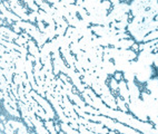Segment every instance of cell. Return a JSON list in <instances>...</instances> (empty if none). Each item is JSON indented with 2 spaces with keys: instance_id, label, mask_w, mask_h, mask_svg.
Here are the masks:
<instances>
[{
  "instance_id": "cell-1",
  "label": "cell",
  "mask_w": 158,
  "mask_h": 134,
  "mask_svg": "<svg viewBox=\"0 0 158 134\" xmlns=\"http://www.w3.org/2000/svg\"><path fill=\"white\" fill-rule=\"evenodd\" d=\"M154 73H155V71H154L152 66H145L143 71L136 74V80L140 84L147 83V82L154 76Z\"/></svg>"
},
{
  "instance_id": "cell-9",
  "label": "cell",
  "mask_w": 158,
  "mask_h": 134,
  "mask_svg": "<svg viewBox=\"0 0 158 134\" xmlns=\"http://www.w3.org/2000/svg\"><path fill=\"white\" fill-rule=\"evenodd\" d=\"M102 67L105 69V71H107L108 75H111V76H114V74L117 71V69H116V66H115V63H113L111 60H102Z\"/></svg>"
},
{
  "instance_id": "cell-17",
  "label": "cell",
  "mask_w": 158,
  "mask_h": 134,
  "mask_svg": "<svg viewBox=\"0 0 158 134\" xmlns=\"http://www.w3.org/2000/svg\"><path fill=\"white\" fill-rule=\"evenodd\" d=\"M45 126L47 128V130L49 131V133H51V134H57V133H58V132H57V130H56V128H55L54 120L45 121Z\"/></svg>"
},
{
  "instance_id": "cell-13",
  "label": "cell",
  "mask_w": 158,
  "mask_h": 134,
  "mask_svg": "<svg viewBox=\"0 0 158 134\" xmlns=\"http://www.w3.org/2000/svg\"><path fill=\"white\" fill-rule=\"evenodd\" d=\"M95 73L97 74V76L100 78V80H105V82H107L108 80V77H109V75H108V73L106 71H105L102 67H95Z\"/></svg>"
},
{
  "instance_id": "cell-19",
  "label": "cell",
  "mask_w": 158,
  "mask_h": 134,
  "mask_svg": "<svg viewBox=\"0 0 158 134\" xmlns=\"http://www.w3.org/2000/svg\"><path fill=\"white\" fill-rule=\"evenodd\" d=\"M28 41H29V40L27 39V38L23 37V36H21V35H20L17 39L15 40V43L17 44V45H19V46H27V47H28Z\"/></svg>"
},
{
  "instance_id": "cell-35",
  "label": "cell",
  "mask_w": 158,
  "mask_h": 134,
  "mask_svg": "<svg viewBox=\"0 0 158 134\" xmlns=\"http://www.w3.org/2000/svg\"><path fill=\"white\" fill-rule=\"evenodd\" d=\"M46 1H48L50 5H55L57 2H60V0H46Z\"/></svg>"
},
{
  "instance_id": "cell-39",
  "label": "cell",
  "mask_w": 158,
  "mask_h": 134,
  "mask_svg": "<svg viewBox=\"0 0 158 134\" xmlns=\"http://www.w3.org/2000/svg\"><path fill=\"white\" fill-rule=\"evenodd\" d=\"M156 48H157V50H158V44H157V45H156Z\"/></svg>"
},
{
  "instance_id": "cell-20",
  "label": "cell",
  "mask_w": 158,
  "mask_h": 134,
  "mask_svg": "<svg viewBox=\"0 0 158 134\" xmlns=\"http://www.w3.org/2000/svg\"><path fill=\"white\" fill-rule=\"evenodd\" d=\"M34 66H35V63H32V62H30V60H26L25 63V71L27 74H29V73H32L34 71Z\"/></svg>"
},
{
  "instance_id": "cell-10",
  "label": "cell",
  "mask_w": 158,
  "mask_h": 134,
  "mask_svg": "<svg viewBox=\"0 0 158 134\" xmlns=\"http://www.w3.org/2000/svg\"><path fill=\"white\" fill-rule=\"evenodd\" d=\"M116 102H117V106H118V110L123 112H129V109H128V104L126 103V101L120 95L116 96Z\"/></svg>"
},
{
  "instance_id": "cell-37",
  "label": "cell",
  "mask_w": 158,
  "mask_h": 134,
  "mask_svg": "<svg viewBox=\"0 0 158 134\" xmlns=\"http://www.w3.org/2000/svg\"><path fill=\"white\" fill-rule=\"evenodd\" d=\"M109 1L113 3V6H115V5H117V3L120 2V0H109Z\"/></svg>"
},
{
  "instance_id": "cell-23",
  "label": "cell",
  "mask_w": 158,
  "mask_h": 134,
  "mask_svg": "<svg viewBox=\"0 0 158 134\" xmlns=\"http://www.w3.org/2000/svg\"><path fill=\"white\" fill-rule=\"evenodd\" d=\"M38 16H39V11H30L29 12V21L32 24L37 23Z\"/></svg>"
},
{
  "instance_id": "cell-21",
  "label": "cell",
  "mask_w": 158,
  "mask_h": 134,
  "mask_svg": "<svg viewBox=\"0 0 158 134\" xmlns=\"http://www.w3.org/2000/svg\"><path fill=\"white\" fill-rule=\"evenodd\" d=\"M78 131H79V133H82V134H93L94 133L91 130H89V128H88L86 125H84V124H79Z\"/></svg>"
},
{
  "instance_id": "cell-36",
  "label": "cell",
  "mask_w": 158,
  "mask_h": 134,
  "mask_svg": "<svg viewBox=\"0 0 158 134\" xmlns=\"http://www.w3.org/2000/svg\"><path fill=\"white\" fill-rule=\"evenodd\" d=\"M0 120H1V122H3V123H6V122H7L6 116H5V114H2V113H1V115H0Z\"/></svg>"
},
{
  "instance_id": "cell-6",
  "label": "cell",
  "mask_w": 158,
  "mask_h": 134,
  "mask_svg": "<svg viewBox=\"0 0 158 134\" xmlns=\"http://www.w3.org/2000/svg\"><path fill=\"white\" fill-rule=\"evenodd\" d=\"M100 97H102V102H104L108 107L114 109V110L118 109V106H117V102H116V96H114V94L109 95V96H107V95H100Z\"/></svg>"
},
{
  "instance_id": "cell-26",
  "label": "cell",
  "mask_w": 158,
  "mask_h": 134,
  "mask_svg": "<svg viewBox=\"0 0 158 134\" xmlns=\"http://www.w3.org/2000/svg\"><path fill=\"white\" fill-rule=\"evenodd\" d=\"M14 82L17 84V85H23V77L21 76V75H19V74H15Z\"/></svg>"
},
{
  "instance_id": "cell-2",
  "label": "cell",
  "mask_w": 158,
  "mask_h": 134,
  "mask_svg": "<svg viewBox=\"0 0 158 134\" xmlns=\"http://www.w3.org/2000/svg\"><path fill=\"white\" fill-rule=\"evenodd\" d=\"M128 89H129V95H130V101H136L140 98L141 92L140 89L138 87V85L136 84V80L134 82H127Z\"/></svg>"
},
{
  "instance_id": "cell-8",
  "label": "cell",
  "mask_w": 158,
  "mask_h": 134,
  "mask_svg": "<svg viewBox=\"0 0 158 134\" xmlns=\"http://www.w3.org/2000/svg\"><path fill=\"white\" fill-rule=\"evenodd\" d=\"M0 30H1V35H5V36L11 38V39H14V40H16L20 36L19 34L14 32L12 28H9L8 26H1V27H0Z\"/></svg>"
},
{
  "instance_id": "cell-12",
  "label": "cell",
  "mask_w": 158,
  "mask_h": 134,
  "mask_svg": "<svg viewBox=\"0 0 158 134\" xmlns=\"http://www.w3.org/2000/svg\"><path fill=\"white\" fill-rule=\"evenodd\" d=\"M56 26L57 25H47L46 27V32L45 34L48 36L49 40H52L54 38L57 37V34H56Z\"/></svg>"
},
{
  "instance_id": "cell-15",
  "label": "cell",
  "mask_w": 158,
  "mask_h": 134,
  "mask_svg": "<svg viewBox=\"0 0 158 134\" xmlns=\"http://www.w3.org/2000/svg\"><path fill=\"white\" fill-rule=\"evenodd\" d=\"M123 74H124V80L126 82H134V80H136V73L131 68L128 69V71H123Z\"/></svg>"
},
{
  "instance_id": "cell-16",
  "label": "cell",
  "mask_w": 158,
  "mask_h": 134,
  "mask_svg": "<svg viewBox=\"0 0 158 134\" xmlns=\"http://www.w3.org/2000/svg\"><path fill=\"white\" fill-rule=\"evenodd\" d=\"M8 122L10 123V124H11V126L12 128H14V130L16 132H17V130L18 128H23V125H26L25 124V122H21V121H19L18 120V119H14V117H12L11 120H8Z\"/></svg>"
},
{
  "instance_id": "cell-30",
  "label": "cell",
  "mask_w": 158,
  "mask_h": 134,
  "mask_svg": "<svg viewBox=\"0 0 158 134\" xmlns=\"http://www.w3.org/2000/svg\"><path fill=\"white\" fill-rule=\"evenodd\" d=\"M37 27H38V29H39L41 32H45L47 26H46V24L44 23V21H38V23H37Z\"/></svg>"
},
{
  "instance_id": "cell-29",
  "label": "cell",
  "mask_w": 158,
  "mask_h": 134,
  "mask_svg": "<svg viewBox=\"0 0 158 134\" xmlns=\"http://www.w3.org/2000/svg\"><path fill=\"white\" fill-rule=\"evenodd\" d=\"M75 66H76V71H79V73H84L85 71V69H84V67H82V65H81V63L79 62V60H76V63H75Z\"/></svg>"
},
{
  "instance_id": "cell-38",
  "label": "cell",
  "mask_w": 158,
  "mask_h": 134,
  "mask_svg": "<svg viewBox=\"0 0 158 134\" xmlns=\"http://www.w3.org/2000/svg\"><path fill=\"white\" fill-rule=\"evenodd\" d=\"M34 1L37 3V5H38V6H40V5H41V3H43L45 0H34Z\"/></svg>"
},
{
  "instance_id": "cell-18",
  "label": "cell",
  "mask_w": 158,
  "mask_h": 134,
  "mask_svg": "<svg viewBox=\"0 0 158 134\" xmlns=\"http://www.w3.org/2000/svg\"><path fill=\"white\" fill-rule=\"evenodd\" d=\"M109 82H108V85H109L110 89H111V92L113 93H115V92H118V87H119V82L117 80H116L115 77H113V78H110V80H108Z\"/></svg>"
},
{
  "instance_id": "cell-34",
  "label": "cell",
  "mask_w": 158,
  "mask_h": 134,
  "mask_svg": "<svg viewBox=\"0 0 158 134\" xmlns=\"http://www.w3.org/2000/svg\"><path fill=\"white\" fill-rule=\"evenodd\" d=\"M131 49L135 51H139V44L138 43H135L133 46H131Z\"/></svg>"
},
{
  "instance_id": "cell-11",
  "label": "cell",
  "mask_w": 158,
  "mask_h": 134,
  "mask_svg": "<svg viewBox=\"0 0 158 134\" xmlns=\"http://www.w3.org/2000/svg\"><path fill=\"white\" fill-rule=\"evenodd\" d=\"M79 94H80V93H75L73 96L71 97V101H73V104H76V105L80 106L81 109H84L86 106V102H85V100L82 98L81 95H79Z\"/></svg>"
},
{
  "instance_id": "cell-25",
  "label": "cell",
  "mask_w": 158,
  "mask_h": 134,
  "mask_svg": "<svg viewBox=\"0 0 158 134\" xmlns=\"http://www.w3.org/2000/svg\"><path fill=\"white\" fill-rule=\"evenodd\" d=\"M102 7L104 9H106V10H108V11H109L110 9L113 8V3L110 2L109 0H102Z\"/></svg>"
},
{
  "instance_id": "cell-27",
  "label": "cell",
  "mask_w": 158,
  "mask_h": 134,
  "mask_svg": "<svg viewBox=\"0 0 158 134\" xmlns=\"http://www.w3.org/2000/svg\"><path fill=\"white\" fill-rule=\"evenodd\" d=\"M21 119H23V121L25 122V124L27 126H28L29 128H34V123L31 122L30 117H28V116H23Z\"/></svg>"
},
{
  "instance_id": "cell-14",
  "label": "cell",
  "mask_w": 158,
  "mask_h": 134,
  "mask_svg": "<svg viewBox=\"0 0 158 134\" xmlns=\"http://www.w3.org/2000/svg\"><path fill=\"white\" fill-rule=\"evenodd\" d=\"M0 89L2 92H6V91H10L11 89V85L9 83L7 78L5 77V75L1 74V77H0Z\"/></svg>"
},
{
  "instance_id": "cell-5",
  "label": "cell",
  "mask_w": 158,
  "mask_h": 134,
  "mask_svg": "<svg viewBox=\"0 0 158 134\" xmlns=\"http://www.w3.org/2000/svg\"><path fill=\"white\" fill-rule=\"evenodd\" d=\"M3 110L6 111V113L9 116L14 117V119H20V117H21V112H20L19 110L14 109L9 103L5 102V101H3Z\"/></svg>"
},
{
  "instance_id": "cell-32",
  "label": "cell",
  "mask_w": 158,
  "mask_h": 134,
  "mask_svg": "<svg viewBox=\"0 0 158 134\" xmlns=\"http://www.w3.org/2000/svg\"><path fill=\"white\" fill-rule=\"evenodd\" d=\"M113 77H115L116 80H117L119 82V80H124V74H123V71H116L115 74H114Z\"/></svg>"
},
{
  "instance_id": "cell-24",
  "label": "cell",
  "mask_w": 158,
  "mask_h": 134,
  "mask_svg": "<svg viewBox=\"0 0 158 134\" xmlns=\"http://www.w3.org/2000/svg\"><path fill=\"white\" fill-rule=\"evenodd\" d=\"M91 89H93L94 91L96 92V94H97V95H99V96H100V95L102 94V87H100V85H99V84L97 83V82H94L93 85H91Z\"/></svg>"
},
{
  "instance_id": "cell-7",
  "label": "cell",
  "mask_w": 158,
  "mask_h": 134,
  "mask_svg": "<svg viewBox=\"0 0 158 134\" xmlns=\"http://www.w3.org/2000/svg\"><path fill=\"white\" fill-rule=\"evenodd\" d=\"M120 54H122V56L125 58V59L129 60V62L137 59V57H138L137 51L133 50L131 48H129V49H120Z\"/></svg>"
},
{
  "instance_id": "cell-22",
  "label": "cell",
  "mask_w": 158,
  "mask_h": 134,
  "mask_svg": "<svg viewBox=\"0 0 158 134\" xmlns=\"http://www.w3.org/2000/svg\"><path fill=\"white\" fill-rule=\"evenodd\" d=\"M66 30H67V28H66V27H64V26H60V25L56 26L57 36H64V35H66Z\"/></svg>"
},
{
  "instance_id": "cell-28",
  "label": "cell",
  "mask_w": 158,
  "mask_h": 134,
  "mask_svg": "<svg viewBox=\"0 0 158 134\" xmlns=\"http://www.w3.org/2000/svg\"><path fill=\"white\" fill-rule=\"evenodd\" d=\"M16 133H18V134H28L29 133V128L27 125H23V128H18Z\"/></svg>"
},
{
  "instance_id": "cell-31",
  "label": "cell",
  "mask_w": 158,
  "mask_h": 134,
  "mask_svg": "<svg viewBox=\"0 0 158 134\" xmlns=\"http://www.w3.org/2000/svg\"><path fill=\"white\" fill-rule=\"evenodd\" d=\"M37 93L39 95H41L43 97H46V95H47V92L45 91V89H44V86H38V89H37Z\"/></svg>"
},
{
  "instance_id": "cell-3",
  "label": "cell",
  "mask_w": 158,
  "mask_h": 134,
  "mask_svg": "<svg viewBox=\"0 0 158 134\" xmlns=\"http://www.w3.org/2000/svg\"><path fill=\"white\" fill-rule=\"evenodd\" d=\"M118 94L126 101L127 104L130 103V95H129V89H128L127 82L125 80H119V87H118Z\"/></svg>"
},
{
  "instance_id": "cell-4",
  "label": "cell",
  "mask_w": 158,
  "mask_h": 134,
  "mask_svg": "<svg viewBox=\"0 0 158 134\" xmlns=\"http://www.w3.org/2000/svg\"><path fill=\"white\" fill-rule=\"evenodd\" d=\"M146 89L149 92L152 96H156L158 94V77L152 76L146 83Z\"/></svg>"
},
{
  "instance_id": "cell-33",
  "label": "cell",
  "mask_w": 158,
  "mask_h": 134,
  "mask_svg": "<svg viewBox=\"0 0 158 134\" xmlns=\"http://www.w3.org/2000/svg\"><path fill=\"white\" fill-rule=\"evenodd\" d=\"M11 28L14 29V32H17V34H19V35H20V34H21V32H23V29L20 28L19 26H18V25H17V24H16V23H15L14 25L11 26Z\"/></svg>"
}]
</instances>
